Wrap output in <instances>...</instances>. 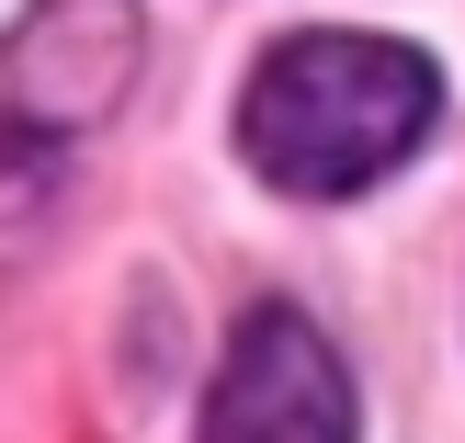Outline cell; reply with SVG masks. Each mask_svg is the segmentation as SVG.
<instances>
[{"instance_id":"obj_1","label":"cell","mask_w":465,"mask_h":443,"mask_svg":"<svg viewBox=\"0 0 465 443\" xmlns=\"http://www.w3.org/2000/svg\"><path fill=\"white\" fill-rule=\"evenodd\" d=\"M443 114V68L398 35H352V23H318V35H284L239 91V159L272 182V194H363L386 182Z\"/></svg>"},{"instance_id":"obj_2","label":"cell","mask_w":465,"mask_h":443,"mask_svg":"<svg viewBox=\"0 0 465 443\" xmlns=\"http://www.w3.org/2000/svg\"><path fill=\"white\" fill-rule=\"evenodd\" d=\"M136 80V12L125 0H45L12 45H0V136L57 159L80 126H103Z\"/></svg>"},{"instance_id":"obj_3","label":"cell","mask_w":465,"mask_h":443,"mask_svg":"<svg viewBox=\"0 0 465 443\" xmlns=\"http://www.w3.org/2000/svg\"><path fill=\"white\" fill-rule=\"evenodd\" d=\"M204 443H352V376L307 307H250L227 330Z\"/></svg>"}]
</instances>
